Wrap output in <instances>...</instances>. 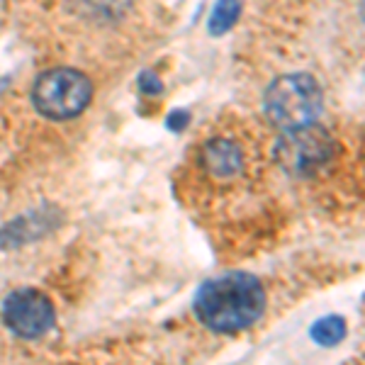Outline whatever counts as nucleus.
Listing matches in <instances>:
<instances>
[{
	"label": "nucleus",
	"mask_w": 365,
	"mask_h": 365,
	"mask_svg": "<svg viewBox=\"0 0 365 365\" xmlns=\"http://www.w3.org/2000/svg\"><path fill=\"white\" fill-rule=\"evenodd\" d=\"M334 156V139L319 125L285 132L275 141V161L292 175H312Z\"/></svg>",
	"instance_id": "obj_4"
},
{
	"label": "nucleus",
	"mask_w": 365,
	"mask_h": 365,
	"mask_svg": "<svg viewBox=\"0 0 365 365\" xmlns=\"http://www.w3.org/2000/svg\"><path fill=\"white\" fill-rule=\"evenodd\" d=\"M187 120H190V115H187L185 110H175V113L168 117V127L170 129H178V132H180V129L187 125Z\"/></svg>",
	"instance_id": "obj_10"
},
{
	"label": "nucleus",
	"mask_w": 365,
	"mask_h": 365,
	"mask_svg": "<svg viewBox=\"0 0 365 365\" xmlns=\"http://www.w3.org/2000/svg\"><path fill=\"white\" fill-rule=\"evenodd\" d=\"M266 309V292L249 273H232L210 280L195 295V314L217 334H234L251 327Z\"/></svg>",
	"instance_id": "obj_1"
},
{
	"label": "nucleus",
	"mask_w": 365,
	"mask_h": 365,
	"mask_svg": "<svg viewBox=\"0 0 365 365\" xmlns=\"http://www.w3.org/2000/svg\"><path fill=\"white\" fill-rule=\"evenodd\" d=\"M200 166L205 168V173L215 180H234L244 173L246 168V154L229 137H215L205 141L200 149Z\"/></svg>",
	"instance_id": "obj_6"
},
{
	"label": "nucleus",
	"mask_w": 365,
	"mask_h": 365,
	"mask_svg": "<svg viewBox=\"0 0 365 365\" xmlns=\"http://www.w3.org/2000/svg\"><path fill=\"white\" fill-rule=\"evenodd\" d=\"M239 13H241V0H220L210 15V32L225 34L237 22Z\"/></svg>",
	"instance_id": "obj_8"
},
{
	"label": "nucleus",
	"mask_w": 365,
	"mask_h": 365,
	"mask_svg": "<svg viewBox=\"0 0 365 365\" xmlns=\"http://www.w3.org/2000/svg\"><path fill=\"white\" fill-rule=\"evenodd\" d=\"M93 86L83 73L71 68H54L39 76L34 83V105L51 120H68L83 113L91 103Z\"/></svg>",
	"instance_id": "obj_3"
},
{
	"label": "nucleus",
	"mask_w": 365,
	"mask_h": 365,
	"mask_svg": "<svg viewBox=\"0 0 365 365\" xmlns=\"http://www.w3.org/2000/svg\"><path fill=\"white\" fill-rule=\"evenodd\" d=\"M309 334L319 346H336L346 336V322L341 317H322L319 322L312 324Z\"/></svg>",
	"instance_id": "obj_7"
},
{
	"label": "nucleus",
	"mask_w": 365,
	"mask_h": 365,
	"mask_svg": "<svg viewBox=\"0 0 365 365\" xmlns=\"http://www.w3.org/2000/svg\"><path fill=\"white\" fill-rule=\"evenodd\" d=\"M322 88L309 73L280 76L266 93V115L282 132L314 125L322 115Z\"/></svg>",
	"instance_id": "obj_2"
},
{
	"label": "nucleus",
	"mask_w": 365,
	"mask_h": 365,
	"mask_svg": "<svg viewBox=\"0 0 365 365\" xmlns=\"http://www.w3.org/2000/svg\"><path fill=\"white\" fill-rule=\"evenodd\" d=\"M3 319L17 336L39 339L54 324V304L37 290H17L5 297Z\"/></svg>",
	"instance_id": "obj_5"
},
{
	"label": "nucleus",
	"mask_w": 365,
	"mask_h": 365,
	"mask_svg": "<svg viewBox=\"0 0 365 365\" xmlns=\"http://www.w3.org/2000/svg\"><path fill=\"white\" fill-rule=\"evenodd\" d=\"M356 15H358V20L365 25V0H356Z\"/></svg>",
	"instance_id": "obj_11"
},
{
	"label": "nucleus",
	"mask_w": 365,
	"mask_h": 365,
	"mask_svg": "<svg viewBox=\"0 0 365 365\" xmlns=\"http://www.w3.org/2000/svg\"><path fill=\"white\" fill-rule=\"evenodd\" d=\"M139 88L144 93H149V96H156V93H161V81H158L151 71H144V73L139 76Z\"/></svg>",
	"instance_id": "obj_9"
}]
</instances>
